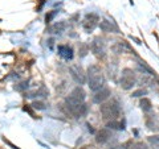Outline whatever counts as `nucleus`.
Here are the masks:
<instances>
[{"label":"nucleus","instance_id":"nucleus-1","mask_svg":"<svg viewBox=\"0 0 159 149\" xmlns=\"http://www.w3.org/2000/svg\"><path fill=\"white\" fill-rule=\"evenodd\" d=\"M88 77H89V87L92 91L101 90L102 86L105 84V78H103L101 69L97 65H93L88 69Z\"/></svg>","mask_w":159,"mask_h":149},{"label":"nucleus","instance_id":"nucleus-2","mask_svg":"<svg viewBox=\"0 0 159 149\" xmlns=\"http://www.w3.org/2000/svg\"><path fill=\"white\" fill-rule=\"evenodd\" d=\"M85 98H86L85 91H84L81 87L74 88V90H73L70 94H69V96L66 98V100H65V104H66V107H68L69 112H70L74 107H77L78 104L84 103Z\"/></svg>","mask_w":159,"mask_h":149},{"label":"nucleus","instance_id":"nucleus-3","mask_svg":"<svg viewBox=\"0 0 159 149\" xmlns=\"http://www.w3.org/2000/svg\"><path fill=\"white\" fill-rule=\"evenodd\" d=\"M101 113H102V117L103 119H117L121 113V108H119V104L116 100H111V102H107V103H103L101 106Z\"/></svg>","mask_w":159,"mask_h":149},{"label":"nucleus","instance_id":"nucleus-4","mask_svg":"<svg viewBox=\"0 0 159 149\" xmlns=\"http://www.w3.org/2000/svg\"><path fill=\"white\" fill-rule=\"evenodd\" d=\"M135 83V75H134V71L130 70V69H125L122 71V77H121V86L125 88V90H129L131 88Z\"/></svg>","mask_w":159,"mask_h":149},{"label":"nucleus","instance_id":"nucleus-5","mask_svg":"<svg viewBox=\"0 0 159 149\" xmlns=\"http://www.w3.org/2000/svg\"><path fill=\"white\" fill-rule=\"evenodd\" d=\"M90 49L97 57H99V58L105 57V42H103L101 38H94V41L90 45Z\"/></svg>","mask_w":159,"mask_h":149},{"label":"nucleus","instance_id":"nucleus-6","mask_svg":"<svg viewBox=\"0 0 159 149\" xmlns=\"http://www.w3.org/2000/svg\"><path fill=\"white\" fill-rule=\"evenodd\" d=\"M98 16L96 13H90V15H88V16L85 17V20L82 21V27L84 29H85L86 32H92L94 28H96L98 25Z\"/></svg>","mask_w":159,"mask_h":149},{"label":"nucleus","instance_id":"nucleus-7","mask_svg":"<svg viewBox=\"0 0 159 149\" xmlns=\"http://www.w3.org/2000/svg\"><path fill=\"white\" fill-rule=\"evenodd\" d=\"M70 73H72L73 79H74V81H76L77 83L84 84V83L86 82V77H85V74H84L82 69L80 67V66H72V67H70Z\"/></svg>","mask_w":159,"mask_h":149},{"label":"nucleus","instance_id":"nucleus-8","mask_svg":"<svg viewBox=\"0 0 159 149\" xmlns=\"http://www.w3.org/2000/svg\"><path fill=\"white\" fill-rule=\"evenodd\" d=\"M96 92L97 94L93 96L94 103H103L109 96H110V90H109V88H101V90H98Z\"/></svg>","mask_w":159,"mask_h":149},{"label":"nucleus","instance_id":"nucleus-9","mask_svg":"<svg viewBox=\"0 0 159 149\" xmlns=\"http://www.w3.org/2000/svg\"><path fill=\"white\" fill-rule=\"evenodd\" d=\"M58 54L65 59H72L73 58V49L69 45H60L58 46Z\"/></svg>","mask_w":159,"mask_h":149},{"label":"nucleus","instance_id":"nucleus-10","mask_svg":"<svg viewBox=\"0 0 159 149\" xmlns=\"http://www.w3.org/2000/svg\"><path fill=\"white\" fill-rule=\"evenodd\" d=\"M99 28H101L102 32H106V33H118V28L114 25V24H111V21H107V20H103V21H101V24H99Z\"/></svg>","mask_w":159,"mask_h":149},{"label":"nucleus","instance_id":"nucleus-11","mask_svg":"<svg viewBox=\"0 0 159 149\" xmlns=\"http://www.w3.org/2000/svg\"><path fill=\"white\" fill-rule=\"evenodd\" d=\"M70 113H73L76 117H81V116H85L86 113H88V106L86 104H84V103H81V104H78L77 107H74L73 110L70 111Z\"/></svg>","mask_w":159,"mask_h":149},{"label":"nucleus","instance_id":"nucleus-12","mask_svg":"<svg viewBox=\"0 0 159 149\" xmlns=\"http://www.w3.org/2000/svg\"><path fill=\"white\" fill-rule=\"evenodd\" d=\"M111 137V133H110V131L109 130H101L98 132V135H97V143H101V144H103V143H106V141H109V138Z\"/></svg>","mask_w":159,"mask_h":149},{"label":"nucleus","instance_id":"nucleus-13","mask_svg":"<svg viewBox=\"0 0 159 149\" xmlns=\"http://www.w3.org/2000/svg\"><path fill=\"white\" fill-rule=\"evenodd\" d=\"M48 95H49V91L43 86V87H40L37 91L29 92L28 95H25V96H28V98H33V96H37V98H45V96H48Z\"/></svg>","mask_w":159,"mask_h":149},{"label":"nucleus","instance_id":"nucleus-14","mask_svg":"<svg viewBox=\"0 0 159 149\" xmlns=\"http://www.w3.org/2000/svg\"><path fill=\"white\" fill-rule=\"evenodd\" d=\"M114 49H116L118 53H125V52H133V53H134V50H131V48L129 46V44L125 42V41H119V42H117V46L114 48Z\"/></svg>","mask_w":159,"mask_h":149},{"label":"nucleus","instance_id":"nucleus-15","mask_svg":"<svg viewBox=\"0 0 159 149\" xmlns=\"http://www.w3.org/2000/svg\"><path fill=\"white\" fill-rule=\"evenodd\" d=\"M65 28H66V24L64 21H60V23L53 24V25L49 28V33H60V32H62Z\"/></svg>","mask_w":159,"mask_h":149},{"label":"nucleus","instance_id":"nucleus-16","mask_svg":"<svg viewBox=\"0 0 159 149\" xmlns=\"http://www.w3.org/2000/svg\"><path fill=\"white\" fill-rule=\"evenodd\" d=\"M141 107H142V110L143 111H150L151 108H152V106H151V100L150 99H147V98H143L142 100H141Z\"/></svg>","mask_w":159,"mask_h":149},{"label":"nucleus","instance_id":"nucleus-17","mask_svg":"<svg viewBox=\"0 0 159 149\" xmlns=\"http://www.w3.org/2000/svg\"><path fill=\"white\" fill-rule=\"evenodd\" d=\"M32 107L34 108V110H45L47 108V106L43 102H37V100L32 103Z\"/></svg>","mask_w":159,"mask_h":149},{"label":"nucleus","instance_id":"nucleus-18","mask_svg":"<svg viewBox=\"0 0 159 149\" xmlns=\"http://www.w3.org/2000/svg\"><path fill=\"white\" fill-rule=\"evenodd\" d=\"M27 87H28V82H23V83H19L17 86H15V88H16L17 91H23V90H25Z\"/></svg>","mask_w":159,"mask_h":149},{"label":"nucleus","instance_id":"nucleus-19","mask_svg":"<svg viewBox=\"0 0 159 149\" xmlns=\"http://www.w3.org/2000/svg\"><path fill=\"white\" fill-rule=\"evenodd\" d=\"M146 94H147V91H146V90H137V91H134V92H133V95H131V96L138 98V96H143V95H146Z\"/></svg>","mask_w":159,"mask_h":149},{"label":"nucleus","instance_id":"nucleus-20","mask_svg":"<svg viewBox=\"0 0 159 149\" xmlns=\"http://www.w3.org/2000/svg\"><path fill=\"white\" fill-rule=\"evenodd\" d=\"M131 149H147V147L143 143H137V144H133Z\"/></svg>","mask_w":159,"mask_h":149},{"label":"nucleus","instance_id":"nucleus-21","mask_svg":"<svg viewBox=\"0 0 159 149\" xmlns=\"http://www.w3.org/2000/svg\"><path fill=\"white\" fill-rule=\"evenodd\" d=\"M148 141H150L151 144H154V145L159 147V136H152V137H148Z\"/></svg>","mask_w":159,"mask_h":149},{"label":"nucleus","instance_id":"nucleus-22","mask_svg":"<svg viewBox=\"0 0 159 149\" xmlns=\"http://www.w3.org/2000/svg\"><path fill=\"white\" fill-rule=\"evenodd\" d=\"M56 13H57V11H53V12H51L49 15H47V23L51 21V20H52L54 16H56Z\"/></svg>","mask_w":159,"mask_h":149},{"label":"nucleus","instance_id":"nucleus-23","mask_svg":"<svg viewBox=\"0 0 159 149\" xmlns=\"http://www.w3.org/2000/svg\"><path fill=\"white\" fill-rule=\"evenodd\" d=\"M86 52H88V48H86L85 45H82V46H81V50H80V53H81V57L86 56Z\"/></svg>","mask_w":159,"mask_h":149},{"label":"nucleus","instance_id":"nucleus-24","mask_svg":"<svg viewBox=\"0 0 159 149\" xmlns=\"http://www.w3.org/2000/svg\"><path fill=\"white\" fill-rule=\"evenodd\" d=\"M24 111H27V112H29V113H31V116H33V117H36V116H34V112L31 110V108H29V106H27V107H24Z\"/></svg>","mask_w":159,"mask_h":149},{"label":"nucleus","instance_id":"nucleus-25","mask_svg":"<svg viewBox=\"0 0 159 149\" xmlns=\"http://www.w3.org/2000/svg\"><path fill=\"white\" fill-rule=\"evenodd\" d=\"M48 42H49V48H52V46H53V42H54V40H49Z\"/></svg>","mask_w":159,"mask_h":149}]
</instances>
